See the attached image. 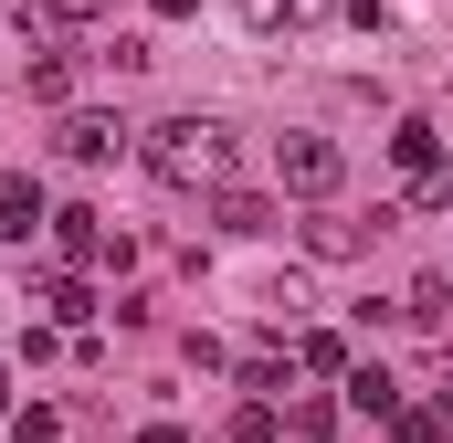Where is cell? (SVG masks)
Segmentation results:
<instances>
[{"instance_id":"1","label":"cell","mask_w":453,"mask_h":443,"mask_svg":"<svg viewBox=\"0 0 453 443\" xmlns=\"http://www.w3.org/2000/svg\"><path fill=\"white\" fill-rule=\"evenodd\" d=\"M137 159H148V180H158V190H222L232 180V127L222 116H158V127H148V137H137Z\"/></svg>"},{"instance_id":"2","label":"cell","mask_w":453,"mask_h":443,"mask_svg":"<svg viewBox=\"0 0 453 443\" xmlns=\"http://www.w3.org/2000/svg\"><path fill=\"white\" fill-rule=\"evenodd\" d=\"M274 169H285V190H296V201H327V190H338V180H348L338 137H306V127H296V137L274 148Z\"/></svg>"},{"instance_id":"3","label":"cell","mask_w":453,"mask_h":443,"mask_svg":"<svg viewBox=\"0 0 453 443\" xmlns=\"http://www.w3.org/2000/svg\"><path fill=\"white\" fill-rule=\"evenodd\" d=\"M390 222H401V212H369V222H348V212H306V253H317V264H358V253H369Z\"/></svg>"},{"instance_id":"4","label":"cell","mask_w":453,"mask_h":443,"mask_svg":"<svg viewBox=\"0 0 453 443\" xmlns=\"http://www.w3.org/2000/svg\"><path fill=\"white\" fill-rule=\"evenodd\" d=\"M42 232H53V243H64V264H127V232H106V212H85V201H64V212L42 222Z\"/></svg>"},{"instance_id":"5","label":"cell","mask_w":453,"mask_h":443,"mask_svg":"<svg viewBox=\"0 0 453 443\" xmlns=\"http://www.w3.org/2000/svg\"><path fill=\"white\" fill-rule=\"evenodd\" d=\"M116 148H127V127H116L106 106H74V116H64V159H74V169H106Z\"/></svg>"},{"instance_id":"6","label":"cell","mask_w":453,"mask_h":443,"mask_svg":"<svg viewBox=\"0 0 453 443\" xmlns=\"http://www.w3.org/2000/svg\"><path fill=\"white\" fill-rule=\"evenodd\" d=\"M32 307H42L53 328H85V317H96V285H85V275H32Z\"/></svg>"},{"instance_id":"7","label":"cell","mask_w":453,"mask_h":443,"mask_svg":"<svg viewBox=\"0 0 453 443\" xmlns=\"http://www.w3.org/2000/svg\"><path fill=\"white\" fill-rule=\"evenodd\" d=\"M42 222H53V201H42V190H32V180L11 169V180H0V243H32Z\"/></svg>"},{"instance_id":"8","label":"cell","mask_w":453,"mask_h":443,"mask_svg":"<svg viewBox=\"0 0 453 443\" xmlns=\"http://www.w3.org/2000/svg\"><path fill=\"white\" fill-rule=\"evenodd\" d=\"M211 222H222V232H242V243H264V232H274V201H264V190H211Z\"/></svg>"},{"instance_id":"9","label":"cell","mask_w":453,"mask_h":443,"mask_svg":"<svg viewBox=\"0 0 453 443\" xmlns=\"http://www.w3.org/2000/svg\"><path fill=\"white\" fill-rule=\"evenodd\" d=\"M348 412H369V423H390V412H401V380H390L380 359H369V369L348 359Z\"/></svg>"},{"instance_id":"10","label":"cell","mask_w":453,"mask_h":443,"mask_svg":"<svg viewBox=\"0 0 453 443\" xmlns=\"http://www.w3.org/2000/svg\"><path fill=\"white\" fill-rule=\"evenodd\" d=\"M317 11H327V0H242V21H253V32H306Z\"/></svg>"},{"instance_id":"11","label":"cell","mask_w":453,"mask_h":443,"mask_svg":"<svg viewBox=\"0 0 453 443\" xmlns=\"http://www.w3.org/2000/svg\"><path fill=\"white\" fill-rule=\"evenodd\" d=\"M296 359H306L317 380H348V338H338V328H306V338H296Z\"/></svg>"},{"instance_id":"12","label":"cell","mask_w":453,"mask_h":443,"mask_svg":"<svg viewBox=\"0 0 453 443\" xmlns=\"http://www.w3.org/2000/svg\"><path fill=\"white\" fill-rule=\"evenodd\" d=\"M390 159H401V169H433V159H443V137H433L422 116H401V127H390Z\"/></svg>"},{"instance_id":"13","label":"cell","mask_w":453,"mask_h":443,"mask_svg":"<svg viewBox=\"0 0 453 443\" xmlns=\"http://www.w3.org/2000/svg\"><path fill=\"white\" fill-rule=\"evenodd\" d=\"M285 423H296V443H327V433H338V401H317V391H296V401H285Z\"/></svg>"},{"instance_id":"14","label":"cell","mask_w":453,"mask_h":443,"mask_svg":"<svg viewBox=\"0 0 453 443\" xmlns=\"http://www.w3.org/2000/svg\"><path fill=\"white\" fill-rule=\"evenodd\" d=\"M443 296H453V285H443V275H422V285H411V296H401V317H411V328H443V317H453V307H443Z\"/></svg>"},{"instance_id":"15","label":"cell","mask_w":453,"mask_h":443,"mask_svg":"<svg viewBox=\"0 0 453 443\" xmlns=\"http://www.w3.org/2000/svg\"><path fill=\"white\" fill-rule=\"evenodd\" d=\"M11 443H64V412H53V401H21V412H11Z\"/></svg>"},{"instance_id":"16","label":"cell","mask_w":453,"mask_h":443,"mask_svg":"<svg viewBox=\"0 0 453 443\" xmlns=\"http://www.w3.org/2000/svg\"><path fill=\"white\" fill-rule=\"evenodd\" d=\"M411 212H453V159H433V169H411Z\"/></svg>"},{"instance_id":"17","label":"cell","mask_w":453,"mask_h":443,"mask_svg":"<svg viewBox=\"0 0 453 443\" xmlns=\"http://www.w3.org/2000/svg\"><path fill=\"white\" fill-rule=\"evenodd\" d=\"M64 96H74V64L42 53V64H32V106H64Z\"/></svg>"},{"instance_id":"18","label":"cell","mask_w":453,"mask_h":443,"mask_svg":"<svg viewBox=\"0 0 453 443\" xmlns=\"http://www.w3.org/2000/svg\"><path fill=\"white\" fill-rule=\"evenodd\" d=\"M232 433H242V443H274V401H264V391H242V412H232Z\"/></svg>"},{"instance_id":"19","label":"cell","mask_w":453,"mask_h":443,"mask_svg":"<svg viewBox=\"0 0 453 443\" xmlns=\"http://www.w3.org/2000/svg\"><path fill=\"white\" fill-rule=\"evenodd\" d=\"M96 64H116V74H148V64H158V53H148V43H137V32H116L106 53H96Z\"/></svg>"},{"instance_id":"20","label":"cell","mask_w":453,"mask_h":443,"mask_svg":"<svg viewBox=\"0 0 453 443\" xmlns=\"http://www.w3.org/2000/svg\"><path fill=\"white\" fill-rule=\"evenodd\" d=\"M390 443H443V412H390Z\"/></svg>"},{"instance_id":"21","label":"cell","mask_w":453,"mask_h":443,"mask_svg":"<svg viewBox=\"0 0 453 443\" xmlns=\"http://www.w3.org/2000/svg\"><path fill=\"white\" fill-rule=\"evenodd\" d=\"M53 21H106V0H42Z\"/></svg>"},{"instance_id":"22","label":"cell","mask_w":453,"mask_h":443,"mask_svg":"<svg viewBox=\"0 0 453 443\" xmlns=\"http://www.w3.org/2000/svg\"><path fill=\"white\" fill-rule=\"evenodd\" d=\"M148 11H158V21H190V11H201V0H148Z\"/></svg>"},{"instance_id":"23","label":"cell","mask_w":453,"mask_h":443,"mask_svg":"<svg viewBox=\"0 0 453 443\" xmlns=\"http://www.w3.org/2000/svg\"><path fill=\"white\" fill-rule=\"evenodd\" d=\"M137 443H190V433H180V423H148V433H137Z\"/></svg>"},{"instance_id":"24","label":"cell","mask_w":453,"mask_h":443,"mask_svg":"<svg viewBox=\"0 0 453 443\" xmlns=\"http://www.w3.org/2000/svg\"><path fill=\"white\" fill-rule=\"evenodd\" d=\"M433 412H443V433H453V391H433Z\"/></svg>"},{"instance_id":"25","label":"cell","mask_w":453,"mask_h":443,"mask_svg":"<svg viewBox=\"0 0 453 443\" xmlns=\"http://www.w3.org/2000/svg\"><path fill=\"white\" fill-rule=\"evenodd\" d=\"M0 412H11V369H0Z\"/></svg>"}]
</instances>
